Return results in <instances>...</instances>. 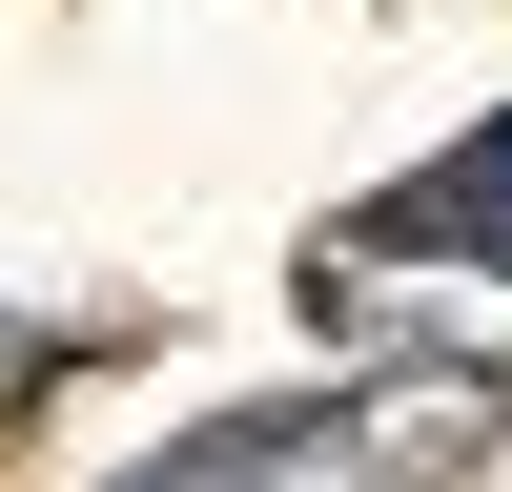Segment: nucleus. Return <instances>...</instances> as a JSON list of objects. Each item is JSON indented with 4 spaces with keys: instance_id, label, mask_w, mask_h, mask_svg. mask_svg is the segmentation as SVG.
<instances>
[{
    "instance_id": "obj_1",
    "label": "nucleus",
    "mask_w": 512,
    "mask_h": 492,
    "mask_svg": "<svg viewBox=\"0 0 512 492\" xmlns=\"http://www.w3.org/2000/svg\"><path fill=\"white\" fill-rule=\"evenodd\" d=\"M349 246H410V267H512V123H472V144H451L431 185H390Z\"/></svg>"
}]
</instances>
